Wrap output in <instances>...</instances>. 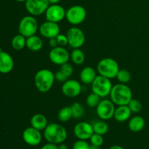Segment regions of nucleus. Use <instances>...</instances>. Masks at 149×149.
<instances>
[{"label": "nucleus", "mask_w": 149, "mask_h": 149, "mask_svg": "<svg viewBox=\"0 0 149 149\" xmlns=\"http://www.w3.org/2000/svg\"><path fill=\"white\" fill-rule=\"evenodd\" d=\"M110 97L111 100L116 106H126L132 98V93L126 84L119 83L113 86Z\"/></svg>", "instance_id": "obj_1"}, {"label": "nucleus", "mask_w": 149, "mask_h": 149, "mask_svg": "<svg viewBox=\"0 0 149 149\" xmlns=\"http://www.w3.org/2000/svg\"><path fill=\"white\" fill-rule=\"evenodd\" d=\"M55 74L50 70L41 69L34 76V84L39 92L45 93L49 92L55 82Z\"/></svg>", "instance_id": "obj_2"}, {"label": "nucleus", "mask_w": 149, "mask_h": 149, "mask_svg": "<svg viewBox=\"0 0 149 149\" xmlns=\"http://www.w3.org/2000/svg\"><path fill=\"white\" fill-rule=\"evenodd\" d=\"M44 137L48 143L61 144L67 138V131L61 125L57 123L49 124L44 130Z\"/></svg>", "instance_id": "obj_3"}, {"label": "nucleus", "mask_w": 149, "mask_h": 149, "mask_svg": "<svg viewBox=\"0 0 149 149\" xmlns=\"http://www.w3.org/2000/svg\"><path fill=\"white\" fill-rule=\"evenodd\" d=\"M97 70L99 75L111 79L116 77L119 71V66L117 61L114 59L106 58L99 61L97 65Z\"/></svg>", "instance_id": "obj_4"}, {"label": "nucleus", "mask_w": 149, "mask_h": 149, "mask_svg": "<svg viewBox=\"0 0 149 149\" xmlns=\"http://www.w3.org/2000/svg\"><path fill=\"white\" fill-rule=\"evenodd\" d=\"M92 90L100 97H106L109 95L113 87L110 79L98 75L92 83Z\"/></svg>", "instance_id": "obj_5"}, {"label": "nucleus", "mask_w": 149, "mask_h": 149, "mask_svg": "<svg viewBox=\"0 0 149 149\" xmlns=\"http://www.w3.org/2000/svg\"><path fill=\"white\" fill-rule=\"evenodd\" d=\"M38 29H39L38 22L33 15L25 16L19 23V33L26 38L36 34Z\"/></svg>", "instance_id": "obj_6"}, {"label": "nucleus", "mask_w": 149, "mask_h": 149, "mask_svg": "<svg viewBox=\"0 0 149 149\" xmlns=\"http://www.w3.org/2000/svg\"><path fill=\"white\" fill-rule=\"evenodd\" d=\"M87 17L85 8L81 5H74L65 11V18L74 26L81 24Z\"/></svg>", "instance_id": "obj_7"}, {"label": "nucleus", "mask_w": 149, "mask_h": 149, "mask_svg": "<svg viewBox=\"0 0 149 149\" xmlns=\"http://www.w3.org/2000/svg\"><path fill=\"white\" fill-rule=\"evenodd\" d=\"M49 4L48 0H26L25 1L26 10L33 16H39L45 13Z\"/></svg>", "instance_id": "obj_8"}, {"label": "nucleus", "mask_w": 149, "mask_h": 149, "mask_svg": "<svg viewBox=\"0 0 149 149\" xmlns=\"http://www.w3.org/2000/svg\"><path fill=\"white\" fill-rule=\"evenodd\" d=\"M66 36L68 45L74 49L81 47L85 42V35L79 28H70L67 31Z\"/></svg>", "instance_id": "obj_9"}, {"label": "nucleus", "mask_w": 149, "mask_h": 149, "mask_svg": "<svg viewBox=\"0 0 149 149\" xmlns=\"http://www.w3.org/2000/svg\"><path fill=\"white\" fill-rule=\"evenodd\" d=\"M70 54L63 47L58 46L52 48L49 52V59L55 65H62L69 61Z\"/></svg>", "instance_id": "obj_10"}, {"label": "nucleus", "mask_w": 149, "mask_h": 149, "mask_svg": "<svg viewBox=\"0 0 149 149\" xmlns=\"http://www.w3.org/2000/svg\"><path fill=\"white\" fill-rule=\"evenodd\" d=\"M115 104L110 100L104 99L100 100L99 104L96 107V112L100 119L105 121L109 120L113 117L115 111Z\"/></svg>", "instance_id": "obj_11"}, {"label": "nucleus", "mask_w": 149, "mask_h": 149, "mask_svg": "<svg viewBox=\"0 0 149 149\" xmlns=\"http://www.w3.org/2000/svg\"><path fill=\"white\" fill-rule=\"evenodd\" d=\"M47 20L55 23H60L65 17V10L58 4H49L45 12Z\"/></svg>", "instance_id": "obj_12"}, {"label": "nucleus", "mask_w": 149, "mask_h": 149, "mask_svg": "<svg viewBox=\"0 0 149 149\" xmlns=\"http://www.w3.org/2000/svg\"><path fill=\"white\" fill-rule=\"evenodd\" d=\"M74 133L79 140H90L94 133L93 125L86 122H80L74 128Z\"/></svg>", "instance_id": "obj_13"}, {"label": "nucleus", "mask_w": 149, "mask_h": 149, "mask_svg": "<svg viewBox=\"0 0 149 149\" xmlns=\"http://www.w3.org/2000/svg\"><path fill=\"white\" fill-rule=\"evenodd\" d=\"M23 139L28 145L36 146L42 142V135L40 130L35 129L33 127H29L23 132Z\"/></svg>", "instance_id": "obj_14"}, {"label": "nucleus", "mask_w": 149, "mask_h": 149, "mask_svg": "<svg viewBox=\"0 0 149 149\" xmlns=\"http://www.w3.org/2000/svg\"><path fill=\"white\" fill-rule=\"evenodd\" d=\"M39 30L42 36L49 39L51 38H55L61 33V29L58 23L48 20L42 23L39 28Z\"/></svg>", "instance_id": "obj_15"}, {"label": "nucleus", "mask_w": 149, "mask_h": 149, "mask_svg": "<svg viewBox=\"0 0 149 149\" xmlns=\"http://www.w3.org/2000/svg\"><path fill=\"white\" fill-rule=\"evenodd\" d=\"M61 91L66 97H75L81 93V84L77 80L68 79L63 84Z\"/></svg>", "instance_id": "obj_16"}, {"label": "nucleus", "mask_w": 149, "mask_h": 149, "mask_svg": "<svg viewBox=\"0 0 149 149\" xmlns=\"http://www.w3.org/2000/svg\"><path fill=\"white\" fill-rule=\"evenodd\" d=\"M14 67V61L11 55L4 51H0V73L8 74Z\"/></svg>", "instance_id": "obj_17"}, {"label": "nucleus", "mask_w": 149, "mask_h": 149, "mask_svg": "<svg viewBox=\"0 0 149 149\" xmlns=\"http://www.w3.org/2000/svg\"><path fill=\"white\" fill-rule=\"evenodd\" d=\"M130 109H129L127 105L126 106H118L116 108L113 114V118L118 122H125L130 119L131 116Z\"/></svg>", "instance_id": "obj_18"}, {"label": "nucleus", "mask_w": 149, "mask_h": 149, "mask_svg": "<svg viewBox=\"0 0 149 149\" xmlns=\"http://www.w3.org/2000/svg\"><path fill=\"white\" fill-rule=\"evenodd\" d=\"M31 126L38 130H44L48 125L47 119L42 113H36L31 119Z\"/></svg>", "instance_id": "obj_19"}, {"label": "nucleus", "mask_w": 149, "mask_h": 149, "mask_svg": "<svg viewBox=\"0 0 149 149\" xmlns=\"http://www.w3.org/2000/svg\"><path fill=\"white\" fill-rule=\"evenodd\" d=\"M96 72L93 68L90 66H87L83 68L80 72V79L81 82L85 84H90L93 82L96 78Z\"/></svg>", "instance_id": "obj_20"}, {"label": "nucleus", "mask_w": 149, "mask_h": 149, "mask_svg": "<svg viewBox=\"0 0 149 149\" xmlns=\"http://www.w3.org/2000/svg\"><path fill=\"white\" fill-rule=\"evenodd\" d=\"M43 42L39 36L36 34L26 38V47L32 52H38L42 49Z\"/></svg>", "instance_id": "obj_21"}, {"label": "nucleus", "mask_w": 149, "mask_h": 149, "mask_svg": "<svg viewBox=\"0 0 149 149\" xmlns=\"http://www.w3.org/2000/svg\"><path fill=\"white\" fill-rule=\"evenodd\" d=\"M146 125L145 119L141 116H135L131 118L128 123L130 130L133 132H141Z\"/></svg>", "instance_id": "obj_22"}, {"label": "nucleus", "mask_w": 149, "mask_h": 149, "mask_svg": "<svg viewBox=\"0 0 149 149\" xmlns=\"http://www.w3.org/2000/svg\"><path fill=\"white\" fill-rule=\"evenodd\" d=\"M11 46L15 50H21L25 47H26V37L20 33L15 35L12 39Z\"/></svg>", "instance_id": "obj_23"}, {"label": "nucleus", "mask_w": 149, "mask_h": 149, "mask_svg": "<svg viewBox=\"0 0 149 149\" xmlns=\"http://www.w3.org/2000/svg\"><path fill=\"white\" fill-rule=\"evenodd\" d=\"M70 57H71V61L76 65H81L84 63V61H85V55H84L83 51L80 49V48L73 49Z\"/></svg>", "instance_id": "obj_24"}, {"label": "nucleus", "mask_w": 149, "mask_h": 149, "mask_svg": "<svg viewBox=\"0 0 149 149\" xmlns=\"http://www.w3.org/2000/svg\"><path fill=\"white\" fill-rule=\"evenodd\" d=\"M58 118L62 122H68L71 118H73L71 106H65L60 109L58 113Z\"/></svg>", "instance_id": "obj_25"}, {"label": "nucleus", "mask_w": 149, "mask_h": 149, "mask_svg": "<svg viewBox=\"0 0 149 149\" xmlns=\"http://www.w3.org/2000/svg\"><path fill=\"white\" fill-rule=\"evenodd\" d=\"M94 133L104 135L109 131V125L104 121H97L93 125Z\"/></svg>", "instance_id": "obj_26"}, {"label": "nucleus", "mask_w": 149, "mask_h": 149, "mask_svg": "<svg viewBox=\"0 0 149 149\" xmlns=\"http://www.w3.org/2000/svg\"><path fill=\"white\" fill-rule=\"evenodd\" d=\"M71 111H72V116L73 118L75 119H79V118L82 117L84 115V110L83 106L80 104L78 102L74 103L72 106H71Z\"/></svg>", "instance_id": "obj_27"}, {"label": "nucleus", "mask_w": 149, "mask_h": 149, "mask_svg": "<svg viewBox=\"0 0 149 149\" xmlns=\"http://www.w3.org/2000/svg\"><path fill=\"white\" fill-rule=\"evenodd\" d=\"M116 78L117 79V80L119 81V83H122V84H127V83H128L130 81L131 74L127 70L119 69Z\"/></svg>", "instance_id": "obj_28"}, {"label": "nucleus", "mask_w": 149, "mask_h": 149, "mask_svg": "<svg viewBox=\"0 0 149 149\" xmlns=\"http://www.w3.org/2000/svg\"><path fill=\"white\" fill-rule=\"evenodd\" d=\"M100 102V97L93 92L90 93L86 99V103H87V106L90 108L97 107Z\"/></svg>", "instance_id": "obj_29"}, {"label": "nucleus", "mask_w": 149, "mask_h": 149, "mask_svg": "<svg viewBox=\"0 0 149 149\" xmlns=\"http://www.w3.org/2000/svg\"><path fill=\"white\" fill-rule=\"evenodd\" d=\"M128 107L129 109H130L131 112L132 113H138L139 112L141 111L142 110V104H141V102L139 101L137 99H134L132 98L130 100V101L129 102V103L127 104Z\"/></svg>", "instance_id": "obj_30"}, {"label": "nucleus", "mask_w": 149, "mask_h": 149, "mask_svg": "<svg viewBox=\"0 0 149 149\" xmlns=\"http://www.w3.org/2000/svg\"><path fill=\"white\" fill-rule=\"evenodd\" d=\"M90 141L91 145H93L97 147L101 146L103 144V142H104V139H103V135L96 133H93V135H92L91 138H90Z\"/></svg>", "instance_id": "obj_31"}, {"label": "nucleus", "mask_w": 149, "mask_h": 149, "mask_svg": "<svg viewBox=\"0 0 149 149\" xmlns=\"http://www.w3.org/2000/svg\"><path fill=\"white\" fill-rule=\"evenodd\" d=\"M60 71L63 73V74H65L67 77L69 78L71 75L74 73V68H73L72 65L71 64H69L68 63L63 64V65H61V69Z\"/></svg>", "instance_id": "obj_32"}, {"label": "nucleus", "mask_w": 149, "mask_h": 149, "mask_svg": "<svg viewBox=\"0 0 149 149\" xmlns=\"http://www.w3.org/2000/svg\"><path fill=\"white\" fill-rule=\"evenodd\" d=\"M72 149H90V145L84 140H79L73 145Z\"/></svg>", "instance_id": "obj_33"}, {"label": "nucleus", "mask_w": 149, "mask_h": 149, "mask_svg": "<svg viewBox=\"0 0 149 149\" xmlns=\"http://www.w3.org/2000/svg\"><path fill=\"white\" fill-rule=\"evenodd\" d=\"M56 39L58 41V46L60 47H65L66 45H68V38H67L66 34L64 35L63 33H60L58 36H56Z\"/></svg>", "instance_id": "obj_34"}, {"label": "nucleus", "mask_w": 149, "mask_h": 149, "mask_svg": "<svg viewBox=\"0 0 149 149\" xmlns=\"http://www.w3.org/2000/svg\"><path fill=\"white\" fill-rule=\"evenodd\" d=\"M55 78L57 81L63 83L65 82V81H67V80L68 79V77H67L64 74H63L61 71H58L55 73Z\"/></svg>", "instance_id": "obj_35"}, {"label": "nucleus", "mask_w": 149, "mask_h": 149, "mask_svg": "<svg viewBox=\"0 0 149 149\" xmlns=\"http://www.w3.org/2000/svg\"><path fill=\"white\" fill-rule=\"evenodd\" d=\"M42 149H59L58 146L57 144L52 143H47L42 146Z\"/></svg>", "instance_id": "obj_36"}, {"label": "nucleus", "mask_w": 149, "mask_h": 149, "mask_svg": "<svg viewBox=\"0 0 149 149\" xmlns=\"http://www.w3.org/2000/svg\"><path fill=\"white\" fill-rule=\"evenodd\" d=\"M49 45L50 47L55 48L56 47L58 46V41H57L56 37L55 38H51V39H49Z\"/></svg>", "instance_id": "obj_37"}, {"label": "nucleus", "mask_w": 149, "mask_h": 149, "mask_svg": "<svg viewBox=\"0 0 149 149\" xmlns=\"http://www.w3.org/2000/svg\"><path fill=\"white\" fill-rule=\"evenodd\" d=\"M58 148L59 149H68V146H67L66 144L62 143L59 144V146H58Z\"/></svg>", "instance_id": "obj_38"}, {"label": "nucleus", "mask_w": 149, "mask_h": 149, "mask_svg": "<svg viewBox=\"0 0 149 149\" xmlns=\"http://www.w3.org/2000/svg\"><path fill=\"white\" fill-rule=\"evenodd\" d=\"M109 149H124V148L119 145H114V146H111Z\"/></svg>", "instance_id": "obj_39"}, {"label": "nucleus", "mask_w": 149, "mask_h": 149, "mask_svg": "<svg viewBox=\"0 0 149 149\" xmlns=\"http://www.w3.org/2000/svg\"><path fill=\"white\" fill-rule=\"evenodd\" d=\"M50 4H58V3L61 1V0H48Z\"/></svg>", "instance_id": "obj_40"}, {"label": "nucleus", "mask_w": 149, "mask_h": 149, "mask_svg": "<svg viewBox=\"0 0 149 149\" xmlns=\"http://www.w3.org/2000/svg\"><path fill=\"white\" fill-rule=\"evenodd\" d=\"M16 1H18V2H25L26 0H16Z\"/></svg>", "instance_id": "obj_41"}, {"label": "nucleus", "mask_w": 149, "mask_h": 149, "mask_svg": "<svg viewBox=\"0 0 149 149\" xmlns=\"http://www.w3.org/2000/svg\"><path fill=\"white\" fill-rule=\"evenodd\" d=\"M98 149H99V148H98Z\"/></svg>", "instance_id": "obj_42"}]
</instances>
